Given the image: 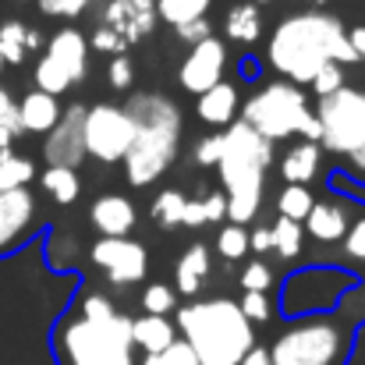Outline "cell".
I'll return each instance as SVG.
<instances>
[{
	"label": "cell",
	"instance_id": "obj_17",
	"mask_svg": "<svg viewBox=\"0 0 365 365\" xmlns=\"http://www.w3.org/2000/svg\"><path fill=\"white\" fill-rule=\"evenodd\" d=\"M46 57H53L71 75V86L86 82V75H89V39H86V32H78L71 25L53 32L50 43H46Z\"/></svg>",
	"mask_w": 365,
	"mask_h": 365
},
{
	"label": "cell",
	"instance_id": "obj_26",
	"mask_svg": "<svg viewBox=\"0 0 365 365\" xmlns=\"http://www.w3.org/2000/svg\"><path fill=\"white\" fill-rule=\"evenodd\" d=\"M36 181V163L29 156L18 153H0V192H14V188H29Z\"/></svg>",
	"mask_w": 365,
	"mask_h": 365
},
{
	"label": "cell",
	"instance_id": "obj_48",
	"mask_svg": "<svg viewBox=\"0 0 365 365\" xmlns=\"http://www.w3.org/2000/svg\"><path fill=\"white\" fill-rule=\"evenodd\" d=\"M248 248H252V252H269V248H273V231H269V227L248 231Z\"/></svg>",
	"mask_w": 365,
	"mask_h": 365
},
{
	"label": "cell",
	"instance_id": "obj_21",
	"mask_svg": "<svg viewBox=\"0 0 365 365\" xmlns=\"http://www.w3.org/2000/svg\"><path fill=\"white\" fill-rule=\"evenodd\" d=\"M174 341H178V330L167 316H145L142 312L138 319H131V348H138L142 355H156Z\"/></svg>",
	"mask_w": 365,
	"mask_h": 365
},
{
	"label": "cell",
	"instance_id": "obj_18",
	"mask_svg": "<svg viewBox=\"0 0 365 365\" xmlns=\"http://www.w3.org/2000/svg\"><path fill=\"white\" fill-rule=\"evenodd\" d=\"M238 107H242L238 86L235 82H220V86H213L210 93L199 96L195 114H199V121L210 124V128H227V124L238 121Z\"/></svg>",
	"mask_w": 365,
	"mask_h": 365
},
{
	"label": "cell",
	"instance_id": "obj_10",
	"mask_svg": "<svg viewBox=\"0 0 365 365\" xmlns=\"http://www.w3.org/2000/svg\"><path fill=\"white\" fill-rule=\"evenodd\" d=\"M86 156L100 163H121L124 153L131 149L135 124L118 103H93L86 107Z\"/></svg>",
	"mask_w": 365,
	"mask_h": 365
},
{
	"label": "cell",
	"instance_id": "obj_16",
	"mask_svg": "<svg viewBox=\"0 0 365 365\" xmlns=\"http://www.w3.org/2000/svg\"><path fill=\"white\" fill-rule=\"evenodd\" d=\"M138 213L131 206V199H124L118 192L110 195H100L93 206H89V224L96 227L100 238H128L131 227H135Z\"/></svg>",
	"mask_w": 365,
	"mask_h": 365
},
{
	"label": "cell",
	"instance_id": "obj_7",
	"mask_svg": "<svg viewBox=\"0 0 365 365\" xmlns=\"http://www.w3.org/2000/svg\"><path fill=\"white\" fill-rule=\"evenodd\" d=\"M238 121L248 124L269 145L294 135H302V142L319 145V121L309 107V93H302L291 82H269L259 93H252L245 107H238Z\"/></svg>",
	"mask_w": 365,
	"mask_h": 365
},
{
	"label": "cell",
	"instance_id": "obj_55",
	"mask_svg": "<svg viewBox=\"0 0 365 365\" xmlns=\"http://www.w3.org/2000/svg\"><path fill=\"white\" fill-rule=\"evenodd\" d=\"M305 4H309V11H323L330 0H305Z\"/></svg>",
	"mask_w": 365,
	"mask_h": 365
},
{
	"label": "cell",
	"instance_id": "obj_52",
	"mask_svg": "<svg viewBox=\"0 0 365 365\" xmlns=\"http://www.w3.org/2000/svg\"><path fill=\"white\" fill-rule=\"evenodd\" d=\"M348 160H351V167H355V170H362V174H365V145H359Z\"/></svg>",
	"mask_w": 365,
	"mask_h": 365
},
{
	"label": "cell",
	"instance_id": "obj_32",
	"mask_svg": "<svg viewBox=\"0 0 365 365\" xmlns=\"http://www.w3.org/2000/svg\"><path fill=\"white\" fill-rule=\"evenodd\" d=\"M269 231H273V252H280L284 259H294V255L302 252V242H305L302 224H294V220H287V217H277V224H273Z\"/></svg>",
	"mask_w": 365,
	"mask_h": 365
},
{
	"label": "cell",
	"instance_id": "obj_15",
	"mask_svg": "<svg viewBox=\"0 0 365 365\" xmlns=\"http://www.w3.org/2000/svg\"><path fill=\"white\" fill-rule=\"evenodd\" d=\"M96 25L118 32L128 46L142 43L145 36H153V29L160 25L156 18V0H107Z\"/></svg>",
	"mask_w": 365,
	"mask_h": 365
},
{
	"label": "cell",
	"instance_id": "obj_5",
	"mask_svg": "<svg viewBox=\"0 0 365 365\" xmlns=\"http://www.w3.org/2000/svg\"><path fill=\"white\" fill-rule=\"evenodd\" d=\"M174 330L199 365H238L255 348V327L238 309V298H195L174 309Z\"/></svg>",
	"mask_w": 365,
	"mask_h": 365
},
{
	"label": "cell",
	"instance_id": "obj_3",
	"mask_svg": "<svg viewBox=\"0 0 365 365\" xmlns=\"http://www.w3.org/2000/svg\"><path fill=\"white\" fill-rule=\"evenodd\" d=\"M135 124L131 149L124 153V181L131 188H149L160 181L181 153V107L163 93H135L124 103Z\"/></svg>",
	"mask_w": 365,
	"mask_h": 365
},
{
	"label": "cell",
	"instance_id": "obj_24",
	"mask_svg": "<svg viewBox=\"0 0 365 365\" xmlns=\"http://www.w3.org/2000/svg\"><path fill=\"white\" fill-rule=\"evenodd\" d=\"M36 46H43V36L36 29H29V25H21L14 18L0 25V61L4 64H21L25 53L36 50Z\"/></svg>",
	"mask_w": 365,
	"mask_h": 365
},
{
	"label": "cell",
	"instance_id": "obj_23",
	"mask_svg": "<svg viewBox=\"0 0 365 365\" xmlns=\"http://www.w3.org/2000/svg\"><path fill=\"white\" fill-rule=\"evenodd\" d=\"M319 163H323V149L316 142H298L294 149H287L284 163H280V178L287 185H305L319 174Z\"/></svg>",
	"mask_w": 365,
	"mask_h": 365
},
{
	"label": "cell",
	"instance_id": "obj_11",
	"mask_svg": "<svg viewBox=\"0 0 365 365\" xmlns=\"http://www.w3.org/2000/svg\"><path fill=\"white\" fill-rule=\"evenodd\" d=\"M89 255H93L96 269H103L107 280L118 284V287L138 284L149 273V252L135 238H100L89 248Z\"/></svg>",
	"mask_w": 365,
	"mask_h": 365
},
{
	"label": "cell",
	"instance_id": "obj_19",
	"mask_svg": "<svg viewBox=\"0 0 365 365\" xmlns=\"http://www.w3.org/2000/svg\"><path fill=\"white\" fill-rule=\"evenodd\" d=\"M305 224V235H312L316 242H344V235H348V227H351V220H348V210L341 206V202H316L312 210H309V217L302 220Z\"/></svg>",
	"mask_w": 365,
	"mask_h": 365
},
{
	"label": "cell",
	"instance_id": "obj_47",
	"mask_svg": "<svg viewBox=\"0 0 365 365\" xmlns=\"http://www.w3.org/2000/svg\"><path fill=\"white\" fill-rule=\"evenodd\" d=\"M206 224V210H202V199H188L185 202V217H181V227H202Z\"/></svg>",
	"mask_w": 365,
	"mask_h": 365
},
{
	"label": "cell",
	"instance_id": "obj_13",
	"mask_svg": "<svg viewBox=\"0 0 365 365\" xmlns=\"http://www.w3.org/2000/svg\"><path fill=\"white\" fill-rule=\"evenodd\" d=\"M224 68H227V43L217 39V36H210V39L195 43V46L188 50V57L181 61V68H178V86H181L185 93L202 96V93H210L213 86L224 82Z\"/></svg>",
	"mask_w": 365,
	"mask_h": 365
},
{
	"label": "cell",
	"instance_id": "obj_1",
	"mask_svg": "<svg viewBox=\"0 0 365 365\" xmlns=\"http://www.w3.org/2000/svg\"><path fill=\"white\" fill-rule=\"evenodd\" d=\"M266 61L298 89L309 86L327 64H359L348 46V25L330 11L287 14L266 43Z\"/></svg>",
	"mask_w": 365,
	"mask_h": 365
},
{
	"label": "cell",
	"instance_id": "obj_33",
	"mask_svg": "<svg viewBox=\"0 0 365 365\" xmlns=\"http://www.w3.org/2000/svg\"><path fill=\"white\" fill-rule=\"evenodd\" d=\"M142 309H145V316H167V312H174V309H178L174 287H167V284H149V287L142 291Z\"/></svg>",
	"mask_w": 365,
	"mask_h": 365
},
{
	"label": "cell",
	"instance_id": "obj_25",
	"mask_svg": "<svg viewBox=\"0 0 365 365\" xmlns=\"http://www.w3.org/2000/svg\"><path fill=\"white\" fill-rule=\"evenodd\" d=\"M224 36L235 39V43H245V46L259 43V36H262V11L252 0L235 4L227 11V18H224Z\"/></svg>",
	"mask_w": 365,
	"mask_h": 365
},
{
	"label": "cell",
	"instance_id": "obj_38",
	"mask_svg": "<svg viewBox=\"0 0 365 365\" xmlns=\"http://www.w3.org/2000/svg\"><path fill=\"white\" fill-rule=\"evenodd\" d=\"M192 156H195V163H199V167H217V163H220V156H224V131L199 138Z\"/></svg>",
	"mask_w": 365,
	"mask_h": 365
},
{
	"label": "cell",
	"instance_id": "obj_34",
	"mask_svg": "<svg viewBox=\"0 0 365 365\" xmlns=\"http://www.w3.org/2000/svg\"><path fill=\"white\" fill-rule=\"evenodd\" d=\"M217 252H220L227 262L245 259V252H248V231H245V227H235V224H227V227L217 235Z\"/></svg>",
	"mask_w": 365,
	"mask_h": 365
},
{
	"label": "cell",
	"instance_id": "obj_37",
	"mask_svg": "<svg viewBox=\"0 0 365 365\" xmlns=\"http://www.w3.org/2000/svg\"><path fill=\"white\" fill-rule=\"evenodd\" d=\"M36 4H39V11L46 18H68V21H75L78 14L89 11L93 0H36Z\"/></svg>",
	"mask_w": 365,
	"mask_h": 365
},
{
	"label": "cell",
	"instance_id": "obj_2",
	"mask_svg": "<svg viewBox=\"0 0 365 365\" xmlns=\"http://www.w3.org/2000/svg\"><path fill=\"white\" fill-rule=\"evenodd\" d=\"M57 365H138L131 348V316L114 309L100 291H89L78 312H64L53 327Z\"/></svg>",
	"mask_w": 365,
	"mask_h": 365
},
{
	"label": "cell",
	"instance_id": "obj_39",
	"mask_svg": "<svg viewBox=\"0 0 365 365\" xmlns=\"http://www.w3.org/2000/svg\"><path fill=\"white\" fill-rule=\"evenodd\" d=\"M86 39H89V50H100V53H114V57H124V53H128V43H124L118 32L103 29V25H96V29H93V36H86Z\"/></svg>",
	"mask_w": 365,
	"mask_h": 365
},
{
	"label": "cell",
	"instance_id": "obj_30",
	"mask_svg": "<svg viewBox=\"0 0 365 365\" xmlns=\"http://www.w3.org/2000/svg\"><path fill=\"white\" fill-rule=\"evenodd\" d=\"M213 0H156V18L167 21V25H185V21H195V18H206Z\"/></svg>",
	"mask_w": 365,
	"mask_h": 365
},
{
	"label": "cell",
	"instance_id": "obj_49",
	"mask_svg": "<svg viewBox=\"0 0 365 365\" xmlns=\"http://www.w3.org/2000/svg\"><path fill=\"white\" fill-rule=\"evenodd\" d=\"M348 46H351V53L362 61L365 57V25H355V29H348Z\"/></svg>",
	"mask_w": 365,
	"mask_h": 365
},
{
	"label": "cell",
	"instance_id": "obj_46",
	"mask_svg": "<svg viewBox=\"0 0 365 365\" xmlns=\"http://www.w3.org/2000/svg\"><path fill=\"white\" fill-rule=\"evenodd\" d=\"M330 188L334 192H341V195H348V199H362L365 202V185H351V181H344V174L341 170H330Z\"/></svg>",
	"mask_w": 365,
	"mask_h": 365
},
{
	"label": "cell",
	"instance_id": "obj_51",
	"mask_svg": "<svg viewBox=\"0 0 365 365\" xmlns=\"http://www.w3.org/2000/svg\"><path fill=\"white\" fill-rule=\"evenodd\" d=\"M238 365H269V355H266V348H259V344H255V348H252Z\"/></svg>",
	"mask_w": 365,
	"mask_h": 365
},
{
	"label": "cell",
	"instance_id": "obj_4",
	"mask_svg": "<svg viewBox=\"0 0 365 365\" xmlns=\"http://www.w3.org/2000/svg\"><path fill=\"white\" fill-rule=\"evenodd\" d=\"M365 312V287L344 294L334 312L291 319L287 330L266 348L269 365H344L351 355V337Z\"/></svg>",
	"mask_w": 365,
	"mask_h": 365
},
{
	"label": "cell",
	"instance_id": "obj_20",
	"mask_svg": "<svg viewBox=\"0 0 365 365\" xmlns=\"http://www.w3.org/2000/svg\"><path fill=\"white\" fill-rule=\"evenodd\" d=\"M210 277V248L202 242L188 245L178 259V269H174V294H185V298H195L202 291V280Z\"/></svg>",
	"mask_w": 365,
	"mask_h": 365
},
{
	"label": "cell",
	"instance_id": "obj_54",
	"mask_svg": "<svg viewBox=\"0 0 365 365\" xmlns=\"http://www.w3.org/2000/svg\"><path fill=\"white\" fill-rule=\"evenodd\" d=\"M7 149H11V135L0 128V153H7Z\"/></svg>",
	"mask_w": 365,
	"mask_h": 365
},
{
	"label": "cell",
	"instance_id": "obj_43",
	"mask_svg": "<svg viewBox=\"0 0 365 365\" xmlns=\"http://www.w3.org/2000/svg\"><path fill=\"white\" fill-rule=\"evenodd\" d=\"M107 82H110L114 89H131V82H135V68H131L128 57H114V61H110V68H107Z\"/></svg>",
	"mask_w": 365,
	"mask_h": 365
},
{
	"label": "cell",
	"instance_id": "obj_27",
	"mask_svg": "<svg viewBox=\"0 0 365 365\" xmlns=\"http://www.w3.org/2000/svg\"><path fill=\"white\" fill-rule=\"evenodd\" d=\"M39 185L53 195V202H61V206H71L78 195H82V181H78V174L75 170H61V167H46L43 174H39Z\"/></svg>",
	"mask_w": 365,
	"mask_h": 365
},
{
	"label": "cell",
	"instance_id": "obj_53",
	"mask_svg": "<svg viewBox=\"0 0 365 365\" xmlns=\"http://www.w3.org/2000/svg\"><path fill=\"white\" fill-rule=\"evenodd\" d=\"M11 107H14V100H11V93H7V89L0 86V118H4V114H7Z\"/></svg>",
	"mask_w": 365,
	"mask_h": 365
},
{
	"label": "cell",
	"instance_id": "obj_28",
	"mask_svg": "<svg viewBox=\"0 0 365 365\" xmlns=\"http://www.w3.org/2000/svg\"><path fill=\"white\" fill-rule=\"evenodd\" d=\"M32 82H36V93H46V96H53V100L71 89V75H68L53 57H39V64H36V71H32Z\"/></svg>",
	"mask_w": 365,
	"mask_h": 365
},
{
	"label": "cell",
	"instance_id": "obj_41",
	"mask_svg": "<svg viewBox=\"0 0 365 365\" xmlns=\"http://www.w3.org/2000/svg\"><path fill=\"white\" fill-rule=\"evenodd\" d=\"M269 284H273V273H269L266 262H248L242 269V291H259V294H266Z\"/></svg>",
	"mask_w": 365,
	"mask_h": 365
},
{
	"label": "cell",
	"instance_id": "obj_50",
	"mask_svg": "<svg viewBox=\"0 0 365 365\" xmlns=\"http://www.w3.org/2000/svg\"><path fill=\"white\" fill-rule=\"evenodd\" d=\"M238 78H248V82L259 78V61H255V57H242V61H238Z\"/></svg>",
	"mask_w": 365,
	"mask_h": 365
},
{
	"label": "cell",
	"instance_id": "obj_44",
	"mask_svg": "<svg viewBox=\"0 0 365 365\" xmlns=\"http://www.w3.org/2000/svg\"><path fill=\"white\" fill-rule=\"evenodd\" d=\"M174 32H178V39H181V43H188V46H195V43H202V39H210V36H213V29H210V21H206V18L185 21V25H178Z\"/></svg>",
	"mask_w": 365,
	"mask_h": 365
},
{
	"label": "cell",
	"instance_id": "obj_12",
	"mask_svg": "<svg viewBox=\"0 0 365 365\" xmlns=\"http://www.w3.org/2000/svg\"><path fill=\"white\" fill-rule=\"evenodd\" d=\"M86 107L82 103H71L68 110H61V121L53 124V131L46 135V145H43V160L46 167H61V170H75L89 160L86 156Z\"/></svg>",
	"mask_w": 365,
	"mask_h": 365
},
{
	"label": "cell",
	"instance_id": "obj_36",
	"mask_svg": "<svg viewBox=\"0 0 365 365\" xmlns=\"http://www.w3.org/2000/svg\"><path fill=\"white\" fill-rule=\"evenodd\" d=\"M238 309L245 312V319H248L252 327H255V323H269V316H273L269 298L259 294V291H245L242 298H238Z\"/></svg>",
	"mask_w": 365,
	"mask_h": 365
},
{
	"label": "cell",
	"instance_id": "obj_9",
	"mask_svg": "<svg viewBox=\"0 0 365 365\" xmlns=\"http://www.w3.org/2000/svg\"><path fill=\"white\" fill-rule=\"evenodd\" d=\"M316 121H319V149L334 156H351L365 145V89H337L330 96L316 100Z\"/></svg>",
	"mask_w": 365,
	"mask_h": 365
},
{
	"label": "cell",
	"instance_id": "obj_57",
	"mask_svg": "<svg viewBox=\"0 0 365 365\" xmlns=\"http://www.w3.org/2000/svg\"><path fill=\"white\" fill-rule=\"evenodd\" d=\"M4 68H7V64H4V61H0V75H4Z\"/></svg>",
	"mask_w": 365,
	"mask_h": 365
},
{
	"label": "cell",
	"instance_id": "obj_31",
	"mask_svg": "<svg viewBox=\"0 0 365 365\" xmlns=\"http://www.w3.org/2000/svg\"><path fill=\"white\" fill-rule=\"evenodd\" d=\"M312 206H316V199H312V192H309L305 185H287V188L277 195L280 217H287V220H294V224H302V220L309 217Z\"/></svg>",
	"mask_w": 365,
	"mask_h": 365
},
{
	"label": "cell",
	"instance_id": "obj_40",
	"mask_svg": "<svg viewBox=\"0 0 365 365\" xmlns=\"http://www.w3.org/2000/svg\"><path fill=\"white\" fill-rule=\"evenodd\" d=\"M309 86H312L316 96H330V93L344 89V68H341V64H327V68H319V75H316Z\"/></svg>",
	"mask_w": 365,
	"mask_h": 365
},
{
	"label": "cell",
	"instance_id": "obj_29",
	"mask_svg": "<svg viewBox=\"0 0 365 365\" xmlns=\"http://www.w3.org/2000/svg\"><path fill=\"white\" fill-rule=\"evenodd\" d=\"M185 195L178 192V188H163L156 199H153V206H149V217L163 227V231H170V227H181V217H185Z\"/></svg>",
	"mask_w": 365,
	"mask_h": 365
},
{
	"label": "cell",
	"instance_id": "obj_6",
	"mask_svg": "<svg viewBox=\"0 0 365 365\" xmlns=\"http://www.w3.org/2000/svg\"><path fill=\"white\" fill-rule=\"evenodd\" d=\"M269 163H273V145L259 138L248 124L235 121L224 128V156L217 167L227 195V220L235 227H245L259 217Z\"/></svg>",
	"mask_w": 365,
	"mask_h": 365
},
{
	"label": "cell",
	"instance_id": "obj_35",
	"mask_svg": "<svg viewBox=\"0 0 365 365\" xmlns=\"http://www.w3.org/2000/svg\"><path fill=\"white\" fill-rule=\"evenodd\" d=\"M138 365H199V359L192 355V348L178 337L174 344H167L163 351H156V355H145Z\"/></svg>",
	"mask_w": 365,
	"mask_h": 365
},
{
	"label": "cell",
	"instance_id": "obj_8",
	"mask_svg": "<svg viewBox=\"0 0 365 365\" xmlns=\"http://www.w3.org/2000/svg\"><path fill=\"white\" fill-rule=\"evenodd\" d=\"M362 280L351 269L341 266H305L294 269L280 284V316L302 319V316H323L334 312L348 291H355Z\"/></svg>",
	"mask_w": 365,
	"mask_h": 365
},
{
	"label": "cell",
	"instance_id": "obj_45",
	"mask_svg": "<svg viewBox=\"0 0 365 365\" xmlns=\"http://www.w3.org/2000/svg\"><path fill=\"white\" fill-rule=\"evenodd\" d=\"M202 210H206V224H220L227 220V195L224 192H213L202 199Z\"/></svg>",
	"mask_w": 365,
	"mask_h": 365
},
{
	"label": "cell",
	"instance_id": "obj_22",
	"mask_svg": "<svg viewBox=\"0 0 365 365\" xmlns=\"http://www.w3.org/2000/svg\"><path fill=\"white\" fill-rule=\"evenodd\" d=\"M18 118H21V128L25 135L36 131V135H50L53 124L61 121V103L46 93H25L21 103H18Z\"/></svg>",
	"mask_w": 365,
	"mask_h": 365
},
{
	"label": "cell",
	"instance_id": "obj_42",
	"mask_svg": "<svg viewBox=\"0 0 365 365\" xmlns=\"http://www.w3.org/2000/svg\"><path fill=\"white\" fill-rule=\"evenodd\" d=\"M344 255L365 262V217L362 220H355V224L348 227V235H344Z\"/></svg>",
	"mask_w": 365,
	"mask_h": 365
},
{
	"label": "cell",
	"instance_id": "obj_56",
	"mask_svg": "<svg viewBox=\"0 0 365 365\" xmlns=\"http://www.w3.org/2000/svg\"><path fill=\"white\" fill-rule=\"evenodd\" d=\"M252 4H255V7H259V4H273V0H252Z\"/></svg>",
	"mask_w": 365,
	"mask_h": 365
},
{
	"label": "cell",
	"instance_id": "obj_14",
	"mask_svg": "<svg viewBox=\"0 0 365 365\" xmlns=\"http://www.w3.org/2000/svg\"><path fill=\"white\" fill-rule=\"evenodd\" d=\"M39 227V202L32 188L0 192V255L21 248Z\"/></svg>",
	"mask_w": 365,
	"mask_h": 365
}]
</instances>
